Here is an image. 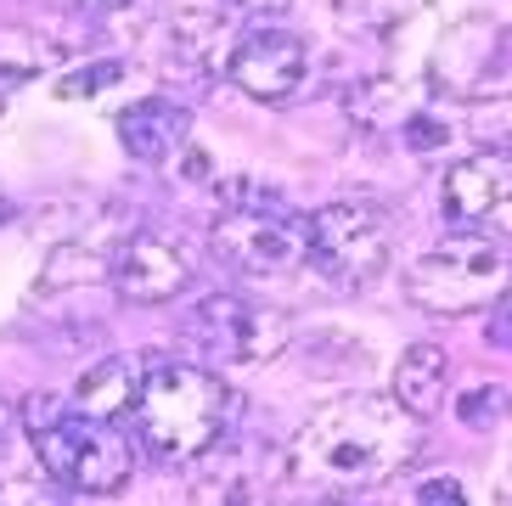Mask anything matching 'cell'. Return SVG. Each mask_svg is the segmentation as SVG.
I'll list each match as a JSON object with an SVG mask.
<instances>
[{
	"instance_id": "1",
	"label": "cell",
	"mask_w": 512,
	"mask_h": 506,
	"mask_svg": "<svg viewBox=\"0 0 512 506\" xmlns=\"http://www.w3.org/2000/svg\"><path fill=\"white\" fill-rule=\"evenodd\" d=\"M422 422L394 405V394H344L316 405L287 439V473L321 490L383 484L417 456Z\"/></svg>"
},
{
	"instance_id": "2",
	"label": "cell",
	"mask_w": 512,
	"mask_h": 506,
	"mask_svg": "<svg viewBox=\"0 0 512 506\" xmlns=\"http://www.w3.org/2000/svg\"><path fill=\"white\" fill-rule=\"evenodd\" d=\"M23 439L34 445L40 467L57 478L62 490L74 495H119L136 473V456H130V439H124L113 422L85 417L57 394H34L17 417Z\"/></svg>"
},
{
	"instance_id": "3",
	"label": "cell",
	"mask_w": 512,
	"mask_h": 506,
	"mask_svg": "<svg viewBox=\"0 0 512 506\" xmlns=\"http://www.w3.org/2000/svg\"><path fill=\"white\" fill-rule=\"evenodd\" d=\"M130 411H136V428L158 462H197L226 433L231 394L209 366L169 360V366L141 372Z\"/></svg>"
},
{
	"instance_id": "4",
	"label": "cell",
	"mask_w": 512,
	"mask_h": 506,
	"mask_svg": "<svg viewBox=\"0 0 512 506\" xmlns=\"http://www.w3.org/2000/svg\"><path fill=\"white\" fill-rule=\"evenodd\" d=\"M209 248L220 253V265L248 282H276L304 265V220L276 186L237 180L226 186V209L209 225Z\"/></svg>"
},
{
	"instance_id": "5",
	"label": "cell",
	"mask_w": 512,
	"mask_h": 506,
	"mask_svg": "<svg viewBox=\"0 0 512 506\" xmlns=\"http://www.w3.org/2000/svg\"><path fill=\"white\" fill-rule=\"evenodd\" d=\"M394 259V220L372 197H332L304 220V265L321 270V282L366 293L383 282Z\"/></svg>"
},
{
	"instance_id": "6",
	"label": "cell",
	"mask_w": 512,
	"mask_h": 506,
	"mask_svg": "<svg viewBox=\"0 0 512 506\" xmlns=\"http://www.w3.org/2000/svg\"><path fill=\"white\" fill-rule=\"evenodd\" d=\"M507 287V248L490 231H451L406 270V298L428 315H467L496 304Z\"/></svg>"
},
{
	"instance_id": "7",
	"label": "cell",
	"mask_w": 512,
	"mask_h": 506,
	"mask_svg": "<svg viewBox=\"0 0 512 506\" xmlns=\"http://www.w3.org/2000/svg\"><path fill=\"white\" fill-rule=\"evenodd\" d=\"M287 450L265 439H214L197 456L192 506H287Z\"/></svg>"
},
{
	"instance_id": "8",
	"label": "cell",
	"mask_w": 512,
	"mask_h": 506,
	"mask_svg": "<svg viewBox=\"0 0 512 506\" xmlns=\"http://www.w3.org/2000/svg\"><path fill=\"white\" fill-rule=\"evenodd\" d=\"M186 338L203 360H220V366H265V360L282 349L287 327L276 321V310L254 304L242 293H209L197 298L192 315H186Z\"/></svg>"
},
{
	"instance_id": "9",
	"label": "cell",
	"mask_w": 512,
	"mask_h": 506,
	"mask_svg": "<svg viewBox=\"0 0 512 506\" xmlns=\"http://www.w3.org/2000/svg\"><path fill=\"white\" fill-rule=\"evenodd\" d=\"M226 74L254 102H293L310 85V45H304V34L282 29V23H259V29L231 40Z\"/></svg>"
},
{
	"instance_id": "10",
	"label": "cell",
	"mask_w": 512,
	"mask_h": 506,
	"mask_svg": "<svg viewBox=\"0 0 512 506\" xmlns=\"http://www.w3.org/2000/svg\"><path fill=\"white\" fill-rule=\"evenodd\" d=\"M507 197H512V158L501 147H479L456 158L445 169V186H439V203H445V220L456 225H496L507 214Z\"/></svg>"
},
{
	"instance_id": "11",
	"label": "cell",
	"mask_w": 512,
	"mask_h": 506,
	"mask_svg": "<svg viewBox=\"0 0 512 506\" xmlns=\"http://www.w3.org/2000/svg\"><path fill=\"white\" fill-rule=\"evenodd\" d=\"M192 270H186L181 248L164 237H124L107 253V287L130 304H169L175 293H186Z\"/></svg>"
},
{
	"instance_id": "12",
	"label": "cell",
	"mask_w": 512,
	"mask_h": 506,
	"mask_svg": "<svg viewBox=\"0 0 512 506\" xmlns=\"http://www.w3.org/2000/svg\"><path fill=\"white\" fill-rule=\"evenodd\" d=\"M113 130H119V147L136 164H169L192 141V107L175 102V96H141V102L119 107Z\"/></svg>"
},
{
	"instance_id": "13",
	"label": "cell",
	"mask_w": 512,
	"mask_h": 506,
	"mask_svg": "<svg viewBox=\"0 0 512 506\" xmlns=\"http://www.w3.org/2000/svg\"><path fill=\"white\" fill-rule=\"evenodd\" d=\"M445 394H451V360H445V349L439 343H411L406 355H400V366H394V405L411 411L417 422H428L445 405Z\"/></svg>"
},
{
	"instance_id": "14",
	"label": "cell",
	"mask_w": 512,
	"mask_h": 506,
	"mask_svg": "<svg viewBox=\"0 0 512 506\" xmlns=\"http://www.w3.org/2000/svg\"><path fill=\"white\" fill-rule=\"evenodd\" d=\"M136 383H141L136 360L107 355V360H96V366H85V372H79L68 405H74V411H85V417L113 422V417H124V411H130V400H136Z\"/></svg>"
},
{
	"instance_id": "15",
	"label": "cell",
	"mask_w": 512,
	"mask_h": 506,
	"mask_svg": "<svg viewBox=\"0 0 512 506\" xmlns=\"http://www.w3.org/2000/svg\"><path fill=\"white\" fill-rule=\"evenodd\" d=\"M57 62H68V51H62L51 34L23 29V23H0V79H6V85H12V79H40V74H51Z\"/></svg>"
},
{
	"instance_id": "16",
	"label": "cell",
	"mask_w": 512,
	"mask_h": 506,
	"mask_svg": "<svg viewBox=\"0 0 512 506\" xmlns=\"http://www.w3.org/2000/svg\"><path fill=\"white\" fill-rule=\"evenodd\" d=\"M107 282V253L91 242H62L46 259V276H40V293H57V287H96Z\"/></svg>"
},
{
	"instance_id": "17",
	"label": "cell",
	"mask_w": 512,
	"mask_h": 506,
	"mask_svg": "<svg viewBox=\"0 0 512 506\" xmlns=\"http://www.w3.org/2000/svg\"><path fill=\"white\" fill-rule=\"evenodd\" d=\"M501 417H507V388L501 383H479V388H467L462 400H456V422H462L467 433L501 428Z\"/></svg>"
},
{
	"instance_id": "18",
	"label": "cell",
	"mask_w": 512,
	"mask_h": 506,
	"mask_svg": "<svg viewBox=\"0 0 512 506\" xmlns=\"http://www.w3.org/2000/svg\"><path fill=\"white\" fill-rule=\"evenodd\" d=\"M124 79V62H113V57H102V62H91V68H62L57 74V102H85V96H96L102 85H119Z\"/></svg>"
},
{
	"instance_id": "19",
	"label": "cell",
	"mask_w": 512,
	"mask_h": 506,
	"mask_svg": "<svg viewBox=\"0 0 512 506\" xmlns=\"http://www.w3.org/2000/svg\"><path fill=\"white\" fill-rule=\"evenodd\" d=\"M417 506H467V484L462 478H428L417 490Z\"/></svg>"
},
{
	"instance_id": "20",
	"label": "cell",
	"mask_w": 512,
	"mask_h": 506,
	"mask_svg": "<svg viewBox=\"0 0 512 506\" xmlns=\"http://www.w3.org/2000/svg\"><path fill=\"white\" fill-rule=\"evenodd\" d=\"M0 506H51V495L29 478H0Z\"/></svg>"
},
{
	"instance_id": "21",
	"label": "cell",
	"mask_w": 512,
	"mask_h": 506,
	"mask_svg": "<svg viewBox=\"0 0 512 506\" xmlns=\"http://www.w3.org/2000/svg\"><path fill=\"white\" fill-rule=\"evenodd\" d=\"M12 445H17V417L0 405V467L12 462Z\"/></svg>"
},
{
	"instance_id": "22",
	"label": "cell",
	"mask_w": 512,
	"mask_h": 506,
	"mask_svg": "<svg viewBox=\"0 0 512 506\" xmlns=\"http://www.w3.org/2000/svg\"><path fill=\"white\" fill-rule=\"evenodd\" d=\"M79 12H96V17H107V12H124V6H136V0H74Z\"/></svg>"
},
{
	"instance_id": "23",
	"label": "cell",
	"mask_w": 512,
	"mask_h": 506,
	"mask_svg": "<svg viewBox=\"0 0 512 506\" xmlns=\"http://www.w3.org/2000/svg\"><path fill=\"white\" fill-rule=\"evenodd\" d=\"M231 6H242V12H276V6H287V0H231Z\"/></svg>"
},
{
	"instance_id": "24",
	"label": "cell",
	"mask_w": 512,
	"mask_h": 506,
	"mask_svg": "<svg viewBox=\"0 0 512 506\" xmlns=\"http://www.w3.org/2000/svg\"><path fill=\"white\" fill-rule=\"evenodd\" d=\"M12 214H17V203H12V197H6V192H0V225L12 220Z\"/></svg>"
},
{
	"instance_id": "25",
	"label": "cell",
	"mask_w": 512,
	"mask_h": 506,
	"mask_svg": "<svg viewBox=\"0 0 512 506\" xmlns=\"http://www.w3.org/2000/svg\"><path fill=\"white\" fill-rule=\"evenodd\" d=\"M304 506H349V501H338V495H321V501H304Z\"/></svg>"
},
{
	"instance_id": "26",
	"label": "cell",
	"mask_w": 512,
	"mask_h": 506,
	"mask_svg": "<svg viewBox=\"0 0 512 506\" xmlns=\"http://www.w3.org/2000/svg\"><path fill=\"white\" fill-rule=\"evenodd\" d=\"M0 113H6V96H0Z\"/></svg>"
}]
</instances>
